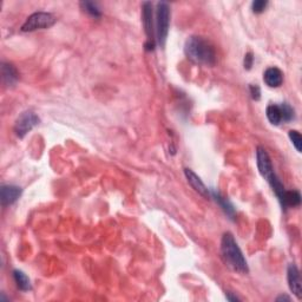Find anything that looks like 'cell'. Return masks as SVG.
Masks as SVG:
<instances>
[{
	"mask_svg": "<svg viewBox=\"0 0 302 302\" xmlns=\"http://www.w3.org/2000/svg\"><path fill=\"white\" fill-rule=\"evenodd\" d=\"M184 53L186 58L196 65L214 66L216 64V51L212 43L203 37H189L184 44Z\"/></svg>",
	"mask_w": 302,
	"mask_h": 302,
	"instance_id": "1",
	"label": "cell"
},
{
	"mask_svg": "<svg viewBox=\"0 0 302 302\" xmlns=\"http://www.w3.org/2000/svg\"><path fill=\"white\" fill-rule=\"evenodd\" d=\"M221 254L225 263L233 271L239 274H248L249 267L247 260L244 259L242 250L235 241L232 233L227 232L223 234L221 240Z\"/></svg>",
	"mask_w": 302,
	"mask_h": 302,
	"instance_id": "2",
	"label": "cell"
},
{
	"mask_svg": "<svg viewBox=\"0 0 302 302\" xmlns=\"http://www.w3.org/2000/svg\"><path fill=\"white\" fill-rule=\"evenodd\" d=\"M169 25H170V6L168 3L161 2L156 9V42L161 47L167 43Z\"/></svg>",
	"mask_w": 302,
	"mask_h": 302,
	"instance_id": "3",
	"label": "cell"
},
{
	"mask_svg": "<svg viewBox=\"0 0 302 302\" xmlns=\"http://www.w3.org/2000/svg\"><path fill=\"white\" fill-rule=\"evenodd\" d=\"M57 23V18L49 12H36L26 19L23 24V32H33L37 30L50 29Z\"/></svg>",
	"mask_w": 302,
	"mask_h": 302,
	"instance_id": "4",
	"label": "cell"
},
{
	"mask_svg": "<svg viewBox=\"0 0 302 302\" xmlns=\"http://www.w3.org/2000/svg\"><path fill=\"white\" fill-rule=\"evenodd\" d=\"M142 20H143L144 31L148 37V42L145 44V50L151 51L155 49V26H154V10H152V4L149 2L143 3L142 5Z\"/></svg>",
	"mask_w": 302,
	"mask_h": 302,
	"instance_id": "5",
	"label": "cell"
},
{
	"mask_svg": "<svg viewBox=\"0 0 302 302\" xmlns=\"http://www.w3.org/2000/svg\"><path fill=\"white\" fill-rule=\"evenodd\" d=\"M40 123L39 117L33 111H25L17 118L15 123V132L19 138H24L25 136L36 128Z\"/></svg>",
	"mask_w": 302,
	"mask_h": 302,
	"instance_id": "6",
	"label": "cell"
},
{
	"mask_svg": "<svg viewBox=\"0 0 302 302\" xmlns=\"http://www.w3.org/2000/svg\"><path fill=\"white\" fill-rule=\"evenodd\" d=\"M256 163L261 176H262L267 182H269L270 179L276 175L275 172H274L273 163H271L269 155H268L267 150L263 147H257L256 149Z\"/></svg>",
	"mask_w": 302,
	"mask_h": 302,
	"instance_id": "7",
	"label": "cell"
},
{
	"mask_svg": "<svg viewBox=\"0 0 302 302\" xmlns=\"http://www.w3.org/2000/svg\"><path fill=\"white\" fill-rule=\"evenodd\" d=\"M287 280H288V286L291 293H293L296 298L302 297V287H301V277H300V271L298 268L296 267L295 263H290L288 266L287 269Z\"/></svg>",
	"mask_w": 302,
	"mask_h": 302,
	"instance_id": "8",
	"label": "cell"
},
{
	"mask_svg": "<svg viewBox=\"0 0 302 302\" xmlns=\"http://www.w3.org/2000/svg\"><path fill=\"white\" fill-rule=\"evenodd\" d=\"M23 190L18 185L13 184H3L0 189V199H2V205L4 207L11 206L17 202L20 196H22Z\"/></svg>",
	"mask_w": 302,
	"mask_h": 302,
	"instance_id": "9",
	"label": "cell"
},
{
	"mask_svg": "<svg viewBox=\"0 0 302 302\" xmlns=\"http://www.w3.org/2000/svg\"><path fill=\"white\" fill-rule=\"evenodd\" d=\"M184 175L186 177V181H188L189 184L191 185V188L194 189L196 192H198L199 195L203 196V197H206V198L209 197V196H210L209 189L207 188V185L205 184V183H203L202 179L199 178L198 176L191 170V169L185 168L184 169Z\"/></svg>",
	"mask_w": 302,
	"mask_h": 302,
	"instance_id": "10",
	"label": "cell"
},
{
	"mask_svg": "<svg viewBox=\"0 0 302 302\" xmlns=\"http://www.w3.org/2000/svg\"><path fill=\"white\" fill-rule=\"evenodd\" d=\"M263 80L269 87H279L283 83V73L277 67H269L264 71Z\"/></svg>",
	"mask_w": 302,
	"mask_h": 302,
	"instance_id": "11",
	"label": "cell"
},
{
	"mask_svg": "<svg viewBox=\"0 0 302 302\" xmlns=\"http://www.w3.org/2000/svg\"><path fill=\"white\" fill-rule=\"evenodd\" d=\"M2 74L3 81L6 86H15L17 81L19 79V73L15 66L11 63H3L2 64Z\"/></svg>",
	"mask_w": 302,
	"mask_h": 302,
	"instance_id": "12",
	"label": "cell"
},
{
	"mask_svg": "<svg viewBox=\"0 0 302 302\" xmlns=\"http://www.w3.org/2000/svg\"><path fill=\"white\" fill-rule=\"evenodd\" d=\"M281 206L283 208H289V207H298L301 205V195L296 190H286L280 199Z\"/></svg>",
	"mask_w": 302,
	"mask_h": 302,
	"instance_id": "13",
	"label": "cell"
},
{
	"mask_svg": "<svg viewBox=\"0 0 302 302\" xmlns=\"http://www.w3.org/2000/svg\"><path fill=\"white\" fill-rule=\"evenodd\" d=\"M210 195L213 196L214 198H215L216 203H219V206L221 207L223 212H225L227 215H228L232 220H235V208H234V206L230 203L228 199L226 197H223V196L220 194V192H216L215 190H212V192H210Z\"/></svg>",
	"mask_w": 302,
	"mask_h": 302,
	"instance_id": "14",
	"label": "cell"
},
{
	"mask_svg": "<svg viewBox=\"0 0 302 302\" xmlns=\"http://www.w3.org/2000/svg\"><path fill=\"white\" fill-rule=\"evenodd\" d=\"M13 279H15L17 287L19 288L20 290L23 291H29L32 289L31 282H30V279L27 277V275L25 273H23L22 270H13Z\"/></svg>",
	"mask_w": 302,
	"mask_h": 302,
	"instance_id": "15",
	"label": "cell"
},
{
	"mask_svg": "<svg viewBox=\"0 0 302 302\" xmlns=\"http://www.w3.org/2000/svg\"><path fill=\"white\" fill-rule=\"evenodd\" d=\"M266 115L268 121L273 125H280L282 123V115H281L280 107L276 104H270L267 107Z\"/></svg>",
	"mask_w": 302,
	"mask_h": 302,
	"instance_id": "16",
	"label": "cell"
},
{
	"mask_svg": "<svg viewBox=\"0 0 302 302\" xmlns=\"http://www.w3.org/2000/svg\"><path fill=\"white\" fill-rule=\"evenodd\" d=\"M280 107L281 110V115H282V122L284 123H288V122H291L295 118V110L290 107L288 103H282Z\"/></svg>",
	"mask_w": 302,
	"mask_h": 302,
	"instance_id": "17",
	"label": "cell"
},
{
	"mask_svg": "<svg viewBox=\"0 0 302 302\" xmlns=\"http://www.w3.org/2000/svg\"><path fill=\"white\" fill-rule=\"evenodd\" d=\"M80 6H81V9L84 10V11H85L86 13H89V15L91 17H93V18H99V17L102 16L100 10L98 9V6L94 4V3L81 2Z\"/></svg>",
	"mask_w": 302,
	"mask_h": 302,
	"instance_id": "18",
	"label": "cell"
},
{
	"mask_svg": "<svg viewBox=\"0 0 302 302\" xmlns=\"http://www.w3.org/2000/svg\"><path fill=\"white\" fill-rule=\"evenodd\" d=\"M288 136H289V140L293 143L294 148L296 149L297 152H301V145H302V137L300 135V132L296 130H290L288 132Z\"/></svg>",
	"mask_w": 302,
	"mask_h": 302,
	"instance_id": "19",
	"label": "cell"
},
{
	"mask_svg": "<svg viewBox=\"0 0 302 302\" xmlns=\"http://www.w3.org/2000/svg\"><path fill=\"white\" fill-rule=\"evenodd\" d=\"M268 6V2H264V0H256V2L252 3V10L254 13H262L264 12V10L267 9Z\"/></svg>",
	"mask_w": 302,
	"mask_h": 302,
	"instance_id": "20",
	"label": "cell"
},
{
	"mask_svg": "<svg viewBox=\"0 0 302 302\" xmlns=\"http://www.w3.org/2000/svg\"><path fill=\"white\" fill-rule=\"evenodd\" d=\"M249 91H250V96L254 100H260L261 99V89L259 85H249Z\"/></svg>",
	"mask_w": 302,
	"mask_h": 302,
	"instance_id": "21",
	"label": "cell"
},
{
	"mask_svg": "<svg viewBox=\"0 0 302 302\" xmlns=\"http://www.w3.org/2000/svg\"><path fill=\"white\" fill-rule=\"evenodd\" d=\"M254 63V57L252 52L246 53V56H244V60H243V66L246 70H250L253 66Z\"/></svg>",
	"mask_w": 302,
	"mask_h": 302,
	"instance_id": "22",
	"label": "cell"
},
{
	"mask_svg": "<svg viewBox=\"0 0 302 302\" xmlns=\"http://www.w3.org/2000/svg\"><path fill=\"white\" fill-rule=\"evenodd\" d=\"M276 301L277 302H281V301H287V302H289L290 301V297L289 296H287V295H280V296H277L276 297Z\"/></svg>",
	"mask_w": 302,
	"mask_h": 302,
	"instance_id": "23",
	"label": "cell"
},
{
	"mask_svg": "<svg viewBox=\"0 0 302 302\" xmlns=\"http://www.w3.org/2000/svg\"><path fill=\"white\" fill-rule=\"evenodd\" d=\"M227 298H228L229 301H240L241 298L240 297H237V296H235V295H233L232 293H227Z\"/></svg>",
	"mask_w": 302,
	"mask_h": 302,
	"instance_id": "24",
	"label": "cell"
}]
</instances>
